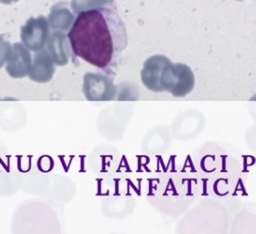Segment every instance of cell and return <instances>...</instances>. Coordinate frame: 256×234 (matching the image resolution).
I'll list each match as a JSON object with an SVG mask.
<instances>
[{"label":"cell","mask_w":256,"mask_h":234,"mask_svg":"<svg viewBox=\"0 0 256 234\" xmlns=\"http://www.w3.org/2000/svg\"><path fill=\"white\" fill-rule=\"evenodd\" d=\"M143 85L153 92L168 91L175 97L189 94L194 87V74L189 66L173 63L164 55L147 58L140 72Z\"/></svg>","instance_id":"7a4b0ae2"},{"label":"cell","mask_w":256,"mask_h":234,"mask_svg":"<svg viewBox=\"0 0 256 234\" xmlns=\"http://www.w3.org/2000/svg\"><path fill=\"white\" fill-rule=\"evenodd\" d=\"M32 57L28 50L21 42L12 44L11 56L6 63V71L10 77L20 79L29 75L32 67Z\"/></svg>","instance_id":"5b68a950"},{"label":"cell","mask_w":256,"mask_h":234,"mask_svg":"<svg viewBox=\"0 0 256 234\" xmlns=\"http://www.w3.org/2000/svg\"><path fill=\"white\" fill-rule=\"evenodd\" d=\"M82 91L88 101L104 102L115 99L117 88L112 78L101 71H97L84 74Z\"/></svg>","instance_id":"3957f363"},{"label":"cell","mask_w":256,"mask_h":234,"mask_svg":"<svg viewBox=\"0 0 256 234\" xmlns=\"http://www.w3.org/2000/svg\"><path fill=\"white\" fill-rule=\"evenodd\" d=\"M47 19L53 30L69 32L76 17L67 7V2H58L52 6Z\"/></svg>","instance_id":"ba28073f"},{"label":"cell","mask_w":256,"mask_h":234,"mask_svg":"<svg viewBox=\"0 0 256 234\" xmlns=\"http://www.w3.org/2000/svg\"><path fill=\"white\" fill-rule=\"evenodd\" d=\"M12 45L0 34V69L6 64L11 56Z\"/></svg>","instance_id":"9c48e42d"},{"label":"cell","mask_w":256,"mask_h":234,"mask_svg":"<svg viewBox=\"0 0 256 234\" xmlns=\"http://www.w3.org/2000/svg\"><path fill=\"white\" fill-rule=\"evenodd\" d=\"M56 65L46 48L35 52L29 78L37 83H47L52 80Z\"/></svg>","instance_id":"52a82bcc"},{"label":"cell","mask_w":256,"mask_h":234,"mask_svg":"<svg viewBox=\"0 0 256 234\" xmlns=\"http://www.w3.org/2000/svg\"><path fill=\"white\" fill-rule=\"evenodd\" d=\"M72 54L102 70L115 74L128 44L126 26L113 7H93L80 11L67 33Z\"/></svg>","instance_id":"6da1fadb"},{"label":"cell","mask_w":256,"mask_h":234,"mask_svg":"<svg viewBox=\"0 0 256 234\" xmlns=\"http://www.w3.org/2000/svg\"><path fill=\"white\" fill-rule=\"evenodd\" d=\"M46 49L55 65L65 66L68 64L72 49L65 32L53 30L47 41Z\"/></svg>","instance_id":"8992f818"},{"label":"cell","mask_w":256,"mask_h":234,"mask_svg":"<svg viewBox=\"0 0 256 234\" xmlns=\"http://www.w3.org/2000/svg\"><path fill=\"white\" fill-rule=\"evenodd\" d=\"M49 36L50 25L43 15L30 17L20 28L21 43L30 51L38 52L44 49Z\"/></svg>","instance_id":"277c9868"}]
</instances>
